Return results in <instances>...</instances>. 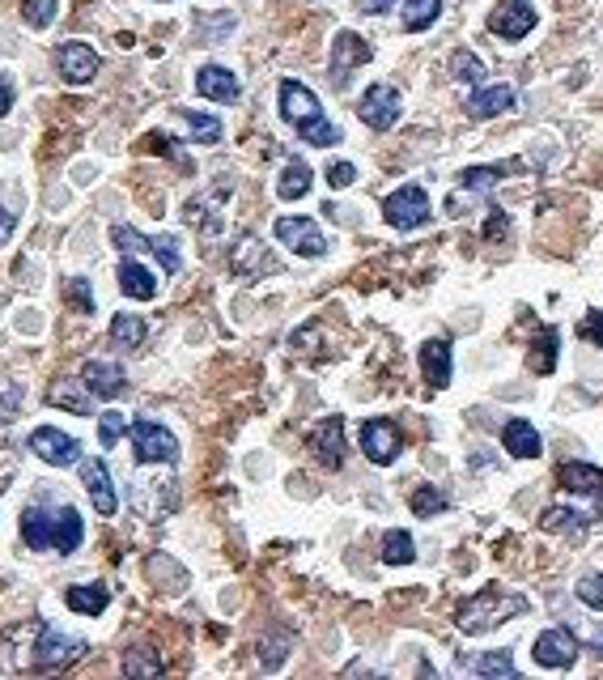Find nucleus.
<instances>
[{"label": "nucleus", "mask_w": 603, "mask_h": 680, "mask_svg": "<svg viewBox=\"0 0 603 680\" xmlns=\"http://www.w3.org/2000/svg\"><path fill=\"white\" fill-rule=\"evenodd\" d=\"M81 655H86V643L64 638L47 621H18L0 643V664L9 672H60Z\"/></svg>", "instance_id": "obj_1"}, {"label": "nucleus", "mask_w": 603, "mask_h": 680, "mask_svg": "<svg viewBox=\"0 0 603 680\" xmlns=\"http://www.w3.org/2000/svg\"><path fill=\"white\" fill-rule=\"evenodd\" d=\"M527 613V600L523 595H514V591H502V587H484L477 591L472 600H464L459 604V629L464 634H489L493 625H502V621H514V616Z\"/></svg>", "instance_id": "obj_2"}, {"label": "nucleus", "mask_w": 603, "mask_h": 680, "mask_svg": "<svg viewBox=\"0 0 603 680\" xmlns=\"http://www.w3.org/2000/svg\"><path fill=\"white\" fill-rule=\"evenodd\" d=\"M127 502L141 519H166L179 506V481L175 477H136L127 489Z\"/></svg>", "instance_id": "obj_3"}, {"label": "nucleus", "mask_w": 603, "mask_h": 680, "mask_svg": "<svg viewBox=\"0 0 603 680\" xmlns=\"http://www.w3.org/2000/svg\"><path fill=\"white\" fill-rule=\"evenodd\" d=\"M127 434H132V452L141 464H175L179 459V438L158 422H132L127 425Z\"/></svg>", "instance_id": "obj_4"}, {"label": "nucleus", "mask_w": 603, "mask_h": 680, "mask_svg": "<svg viewBox=\"0 0 603 680\" xmlns=\"http://www.w3.org/2000/svg\"><path fill=\"white\" fill-rule=\"evenodd\" d=\"M382 218H387V226H395V230L425 226V222H429V196H425V188L404 183L400 192H391L382 200Z\"/></svg>", "instance_id": "obj_5"}, {"label": "nucleus", "mask_w": 603, "mask_h": 680, "mask_svg": "<svg viewBox=\"0 0 603 680\" xmlns=\"http://www.w3.org/2000/svg\"><path fill=\"white\" fill-rule=\"evenodd\" d=\"M361 452L370 464H379V468H391L400 452H404V434H400V425L387 422V417H375V422L361 425Z\"/></svg>", "instance_id": "obj_6"}, {"label": "nucleus", "mask_w": 603, "mask_h": 680, "mask_svg": "<svg viewBox=\"0 0 603 680\" xmlns=\"http://www.w3.org/2000/svg\"><path fill=\"white\" fill-rule=\"evenodd\" d=\"M400 111H404V102H400V90L395 86H370L361 102H357V115H361V124L375 132H387L395 129V120H400Z\"/></svg>", "instance_id": "obj_7"}, {"label": "nucleus", "mask_w": 603, "mask_h": 680, "mask_svg": "<svg viewBox=\"0 0 603 680\" xmlns=\"http://www.w3.org/2000/svg\"><path fill=\"white\" fill-rule=\"evenodd\" d=\"M532 26H536V9L527 0H498L493 13H489V31L498 34V38H506V43L527 38Z\"/></svg>", "instance_id": "obj_8"}, {"label": "nucleus", "mask_w": 603, "mask_h": 680, "mask_svg": "<svg viewBox=\"0 0 603 680\" xmlns=\"http://www.w3.org/2000/svg\"><path fill=\"white\" fill-rule=\"evenodd\" d=\"M375 52H370V43L361 38V34L353 31H340L336 38H332V65H327V77H332V86L340 90L345 81H349V73L357 65H366Z\"/></svg>", "instance_id": "obj_9"}, {"label": "nucleus", "mask_w": 603, "mask_h": 680, "mask_svg": "<svg viewBox=\"0 0 603 680\" xmlns=\"http://www.w3.org/2000/svg\"><path fill=\"white\" fill-rule=\"evenodd\" d=\"M31 452L43 459V464H52V468H68V464H81V443L77 438H68L64 430L56 425H38L31 434Z\"/></svg>", "instance_id": "obj_10"}, {"label": "nucleus", "mask_w": 603, "mask_h": 680, "mask_svg": "<svg viewBox=\"0 0 603 680\" xmlns=\"http://www.w3.org/2000/svg\"><path fill=\"white\" fill-rule=\"evenodd\" d=\"M56 68H60L64 81H72V86H86V81H94L102 60H98V52L90 43H77V38H68L56 47Z\"/></svg>", "instance_id": "obj_11"}, {"label": "nucleus", "mask_w": 603, "mask_h": 680, "mask_svg": "<svg viewBox=\"0 0 603 680\" xmlns=\"http://www.w3.org/2000/svg\"><path fill=\"white\" fill-rule=\"evenodd\" d=\"M277 238L286 243L289 252H298V256H323L327 252V238H323V230L311 222V218H277Z\"/></svg>", "instance_id": "obj_12"}, {"label": "nucleus", "mask_w": 603, "mask_h": 680, "mask_svg": "<svg viewBox=\"0 0 603 680\" xmlns=\"http://www.w3.org/2000/svg\"><path fill=\"white\" fill-rule=\"evenodd\" d=\"M311 455H315L323 468H340L345 464V417H323V422L311 430Z\"/></svg>", "instance_id": "obj_13"}, {"label": "nucleus", "mask_w": 603, "mask_h": 680, "mask_svg": "<svg viewBox=\"0 0 603 680\" xmlns=\"http://www.w3.org/2000/svg\"><path fill=\"white\" fill-rule=\"evenodd\" d=\"M230 268H234V277H243V281H259L264 272H277L281 264L264 252V243H259V238L243 234V238L234 243V252H230Z\"/></svg>", "instance_id": "obj_14"}, {"label": "nucleus", "mask_w": 603, "mask_h": 680, "mask_svg": "<svg viewBox=\"0 0 603 680\" xmlns=\"http://www.w3.org/2000/svg\"><path fill=\"white\" fill-rule=\"evenodd\" d=\"M277 98H281V120L293 124V129H302V124H311V120L323 115L315 90H306V86H302V81H293V77L281 81V94Z\"/></svg>", "instance_id": "obj_15"}, {"label": "nucleus", "mask_w": 603, "mask_h": 680, "mask_svg": "<svg viewBox=\"0 0 603 680\" xmlns=\"http://www.w3.org/2000/svg\"><path fill=\"white\" fill-rule=\"evenodd\" d=\"M536 664L540 668H552V672H561V668H573L578 664V643H573L570 629H544L540 638H536Z\"/></svg>", "instance_id": "obj_16"}, {"label": "nucleus", "mask_w": 603, "mask_h": 680, "mask_svg": "<svg viewBox=\"0 0 603 680\" xmlns=\"http://www.w3.org/2000/svg\"><path fill=\"white\" fill-rule=\"evenodd\" d=\"M81 481L90 489V502H94L98 515H115L120 511V498H115V486H111V468L107 459H81Z\"/></svg>", "instance_id": "obj_17"}, {"label": "nucleus", "mask_w": 603, "mask_h": 680, "mask_svg": "<svg viewBox=\"0 0 603 680\" xmlns=\"http://www.w3.org/2000/svg\"><path fill=\"white\" fill-rule=\"evenodd\" d=\"M81 379H86V391L98 395V400H120L127 388L124 370H120L115 361H102V357H94V361L81 366Z\"/></svg>", "instance_id": "obj_18"}, {"label": "nucleus", "mask_w": 603, "mask_h": 680, "mask_svg": "<svg viewBox=\"0 0 603 680\" xmlns=\"http://www.w3.org/2000/svg\"><path fill=\"white\" fill-rule=\"evenodd\" d=\"M514 102H518L514 86H477L472 98H468V115L472 120H493V115L514 111Z\"/></svg>", "instance_id": "obj_19"}, {"label": "nucleus", "mask_w": 603, "mask_h": 680, "mask_svg": "<svg viewBox=\"0 0 603 680\" xmlns=\"http://www.w3.org/2000/svg\"><path fill=\"white\" fill-rule=\"evenodd\" d=\"M196 94L200 98H213V102H234V98L243 94V86H238V77L222 65H204L196 73Z\"/></svg>", "instance_id": "obj_20"}, {"label": "nucleus", "mask_w": 603, "mask_h": 680, "mask_svg": "<svg viewBox=\"0 0 603 680\" xmlns=\"http://www.w3.org/2000/svg\"><path fill=\"white\" fill-rule=\"evenodd\" d=\"M514 170H523V158H510V163H493V166H468L464 179H459V192H468V196L489 192V188H498L502 179H510Z\"/></svg>", "instance_id": "obj_21"}, {"label": "nucleus", "mask_w": 603, "mask_h": 680, "mask_svg": "<svg viewBox=\"0 0 603 680\" xmlns=\"http://www.w3.org/2000/svg\"><path fill=\"white\" fill-rule=\"evenodd\" d=\"M502 447H506L514 459H536L544 452V438L540 430L532 422H523V417H510L506 430H502Z\"/></svg>", "instance_id": "obj_22"}, {"label": "nucleus", "mask_w": 603, "mask_h": 680, "mask_svg": "<svg viewBox=\"0 0 603 680\" xmlns=\"http://www.w3.org/2000/svg\"><path fill=\"white\" fill-rule=\"evenodd\" d=\"M557 481H561V489H570V493H591L603 506V468H595V464H561L557 468Z\"/></svg>", "instance_id": "obj_23"}, {"label": "nucleus", "mask_w": 603, "mask_h": 680, "mask_svg": "<svg viewBox=\"0 0 603 680\" xmlns=\"http://www.w3.org/2000/svg\"><path fill=\"white\" fill-rule=\"evenodd\" d=\"M81 536H86V523H81V515H77L72 506H56V511H52V549L56 553H77Z\"/></svg>", "instance_id": "obj_24"}, {"label": "nucleus", "mask_w": 603, "mask_h": 680, "mask_svg": "<svg viewBox=\"0 0 603 680\" xmlns=\"http://www.w3.org/2000/svg\"><path fill=\"white\" fill-rule=\"evenodd\" d=\"M421 375L429 388H446L450 383V345L446 341H425L421 345Z\"/></svg>", "instance_id": "obj_25"}, {"label": "nucleus", "mask_w": 603, "mask_h": 680, "mask_svg": "<svg viewBox=\"0 0 603 680\" xmlns=\"http://www.w3.org/2000/svg\"><path fill=\"white\" fill-rule=\"evenodd\" d=\"M591 519L600 515H587V511H573V506H548L540 515V527L552 536H582L591 527Z\"/></svg>", "instance_id": "obj_26"}, {"label": "nucleus", "mask_w": 603, "mask_h": 680, "mask_svg": "<svg viewBox=\"0 0 603 680\" xmlns=\"http://www.w3.org/2000/svg\"><path fill=\"white\" fill-rule=\"evenodd\" d=\"M120 290H124L127 298H136V302H149V298L158 293V277H154L145 264L124 259V264H120Z\"/></svg>", "instance_id": "obj_27"}, {"label": "nucleus", "mask_w": 603, "mask_h": 680, "mask_svg": "<svg viewBox=\"0 0 603 680\" xmlns=\"http://www.w3.org/2000/svg\"><path fill=\"white\" fill-rule=\"evenodd\" d=\"M107 600H111L107 583H77V587L64 591V604L81 616H98L102 609H107Z\"/></svg>", "instance_id": "obj_28"}, {"label": "nucleus", "mask_w": 603, "mask_h": 680, "mask_svg": "<svg viewBox=\"0 0 603 680\" xmlns=\"http://www.w3.org/2000/svg\"><path fill=\"white\" fill-rule=\"evenodd\" d=\"M22 540L31 549H52V511L47 506H26L22 511Z\"/></svg>", "instance_id": "obj_29"}, {"label": "nucleus", "mask_w": 603, "mask_h": 680, "mask_svg": "<svg viewBox=\"0 0 603 680\" xmlns=\"http://www.w3.org/2000/svg\"><path fill=\"white\" fill-rule=\"evenodd\" d=\"M145 336H149V324L141 315H132V311H120L111 320V345H120V349H141Z\"/></svg>", "instance_id": "obj_30"}, {"label": "nucleus", "mask_w": 603, "mask_h": 680, "mask_svg": "<svg viewBox=\"0 0 603 680\" xmlns=\"http://www.w3.org/2000/svg\"><path fill=\"white\" fill-rule=\"evenodd\" d=\"M311 183H315L311 166L293 158V163H289L286 170H281V179H277V196H281V200H302V196L311 192Z\"/></svg>", "instance_id": "obj_31"}, {"label": "nucleus", "mask_w": 603, "mask_h": 680, "mask_svg": "<svg viewBox=\"0 0 603 680\" xmlns=\"http://www.w3.org/2000/svg\"><path fill=\"white\" fill-rule=\"evenodd\" d=\"M557 341H561V332H557V327H544L540 336H536L532 357H527L536 375H552V370H557V354H561V345H557Z\"/></svg>", "instance_id": "obj_32"}, {"label": "nucleus", "mask_w": 603, "mask_h": 680, "mask_svg": "<svg viewBox=\"0 0 603 680\" xmlns=\"http://www.w3.org/2000/svg\"><path fill=\"white\" fill-rule=\"evenodd\" d=\"M438 18H443V0H409L404 4V31L409 34L429 31Z\"/></svg>", "instance_id": "obj_33"}, {"label": "nucleus", "mask_w": 603, "mask_h": 680, "mask_svg": "<svg viewBox=\"0 0 603 680\" xmlns=\"http://www.w3.org/2000/svg\"><path fill=\"white\" fill-rule=\"evenodd\" d=\"M179 120L188 124L191 141H200V145H217L222 141V120H213V115H204V111H179Z\"/></svg>", "instance_id": "obj_34"}, {"label": "nucleus", "mask_w": 603, "mask_h": 680, "mask_svg": "<svg viewBox=\"0 0 603 680\" xmlns=\"http://www.w3.org/2000/svg\"><path fill=\"white\" fill-rule=\"evenodd\" d=\"M161 672H166V668H161V659L154 647L124 650V677H161Z\"/></svg>", "instance_id": "obj_35"}, {"label": "nucleus", "mask_w": 603, "mask_h": 680, "mask_svg": "<svg viewBox=\"0 0 603 680\" xmlns=\"http://www.w3.org/2000/svg\"><path fill=\"white\" fill-rule=\"evenodd\" d=\"M413 557H416V549H413V536H409V532L391 527V532L382 536V561H387V566H409Z\"/></svg>", "instance_id": "obj_36"}, {"label": "nucleus", "mask_w": 603, "mask_h": 680, "mask_svg": "<svg viewBox=\"0 0 603 680\" xmlns=\"http://www.w3.org/2000/svg\"><path fill=\"white\" fill-rule=\"evenodd\" d=\"M450 77H455L459 86H472V90H477L480 81H484V65H480V56H472V52L459 47V52L450 56Z\"/></svg>", "instance_id": "obj_37"}, {"label": "nucleus", "mask_w": 603, "mask_h": 680, "mask_svg": "<svg viewBox=\"0 0 603 680\" xmlns=\"http://www.w3.org/2000/svg\"><path fill=\"white\" fill-rule=\"evenodd\" d=\"M298 136H302L306 145H319V149H332V145H340V141H345V136H340V129H336V124H327L323 115H319V120H311V124H302V129H298Z\"/></svg>", "instance_id": "obj_38"}, {"label": "nucleus", "mask_w": 603, "mask_h": 680, "mask_svg": "<svg viewBox=\"0 0 603 680\" xmlns=\"http://www.w3.org/2000/svg\"><path fill=\"white\" fill-rule=\"evenodd\" d=\"M413 515H421V519H434V515H443L446 511V493L443 489H434V486H421V489H413Z\"/></svg>", "instance_id": "obj_39"}, {"label": "nucleus", "mask_w": 603, "mask_h": 680, "mask_svg": "<svg viewBox=\"0 0 603 680\" xmlns=\"http://www.w3.org/2000/svg\"><path fill=\"white\" fill-rule=\"evenodd\" d=\"M22 22L31 31H47L56 22V0H22Z\"/></svg>", "instance_id": "obj_40"}, {"label": "nucleus", "mask_w": 603, "mask_h": 680, "mask_svg": "<svg viewBox=\"0 0 603 680\" xmlns=\"http://www.w3.org/2000/svg\"><path fill=\"white\" fill-rule=\"evenodd\" d=\"M477 677H518V668H514L510 650H489L477 664Z\"/></svg>", "instance_id": "obj_41"}, {"label": "nucleus", "mask_w": 603, "mask_h": 680, "mask_svg": "<svg viewBox=\"0 0 603 680\" xmlns=\"http://www.w3.org/2000/svg\"><path fill=\"white\" fill-rule=\"evenodd\" d=\"M47 400H52V404H60V409H68V413H77V417H86V413H90V395H86V391L64 388V383H56Z\"/></svg>", "instance_id": "obj_42"}, {"label": "nucleus", "mask_w": 603, "mask_h": 680, "mask_svg": "<svg viewBox=\"0 0 603 680\" xmlns=\"http://www.w3.org/2000/svg\"><path fill=\"white\" fill-rule=\"evenodd\" d=\"M149 252L161 259V268L166 272H179V264H183V256H179V243L170 238V234H158V238H149Z\"/></svg>", "instance_id": "obj_43"}, {"label": "nucleus", "mask_w": 603, "mask_h": 680, "mask_svg": "<svg viewBox=\"0 0 603 680\" xmlns=\"http://www.w3.org/2000/svg\"><path fill=\"white\" fill-rule=\"evenodd\" d=\"M124 430H127L124 413H102V417H98V438H102V447H115Z\"/></svg>", "instance_id": "obj_44"}, {"label": "nucleus", "mask_w": 603, "mask_h": 680, "mask_svg": "<svg viewBox=\"0 0 603 680\" xmlns=\"http://www.w3.org/2000/svg\"><path fill=\"white\" fill-rule=\"evenodd\" d=\"M578 600H582L587 609L603 613V575H587V579L578 583Z\"/></svg>", "instance_id": "obj_45"}, {"label": "nucleus", "mask_w": 603, "mask_h": 680, "mask_svg": "<svg viewBox=\"0 0 603 680\" xmlns=\"http://www.w3.org/2000/svg\"><path fill=\"white\" fill-rule=\"evenodd\" d=\"M64 293H68V302H77L81 311H94V293H90V281H86V277H72V281L64 286Z\"/></svg>", "instance_id": "obj_46"}, {"label": "nucleus", "mask_w": 603, "mask_h": 680, "mask_svg": "<svg viewBox=\"0 0 603 680\" xmlns=\"http://www.w3.org/2000/svg\"><path fill=\"white\" fill-rule=\"evenodd\" d=\"M353 179H357V166L353 163H332L327 166V183H332V188H349Z\"/></svg>", "instance_id": "obj_47"}, {"label": "nucleus", "mask_w": 603, "mask_h": 680, "mask_svg": "<svg viewBox=\"0 0 603 680\" xmlns=\"http://www.w3.org/2000/svg\"><path fill=\"white\" fill-rule=\"evenodd\" d=\"M578 332H582L591 345H603V311H591V315L582 320V327H578Z\"/></svg>", "instance_id": "obj_48"}, {"label": "nucleus", "mask_w": 603, "mask_h": 680, "mask_svg": "<svg viewBox=\"0 0 603 680\" xmlns=\"http://www.w3.org/2000/svg\"><path fill=\"white\" fill-rule=\"evenodd\" d=\"M506 230H510V218L502 213V209H493V218H489L484 234H489V238H498V234H506Z\"/></svg>", "instance_id": "obj_49"}, {"label": "nucleus", "mask_w": 603, "mask_h": 680, "mask_svg": "<svg viewBox=\"0 0 603 680\" xmlns=\"http://www.w3.org/2000/svg\"><path fill=\"white\" fill-rule=\"evenodd\" d=\"M391 4H395V0H357V9H361V13H387Z\"/></svg>", "instance_id": "obj_50"}, {"label": "nucleus", "mask_w": 603, "mask_h": 680, "mask_svg": "<svg viewBox=\"0 0 603 680\" xmlns=\"http://www.w3.org/2000/svg\"><path fill=\"white\" fill-rule=\"evenodd\" d=\"M9 234H13V213H9V209H0V247L9 243Z\"/></svg>", "instance_id": "obj_51"}, {"label": "nucleus", "mask_w": 603, "mask_h": 680, "mask_svg": "<svg viewBox=\"0 0 603 680\" xmlns=\"http://www.w3.org/2000/svg\"><path fill=\"white\" fill-rule=\"evenodd\" d=\"M587 643H591V650H595V655L603 659V625H595V629L587 634Z\"/></svg>", "instance_id": "obj_52"}, {"label": "nucleus", "mask_w": 603, "mask_h": 680, "mask_svg": "<svg viewBox=\"0 0 603 680\" xmlns=\"http://www.w3.org/2000/svg\"><path fill=\"white\" fill-rule=\"evenodd\" d=\"M9 102H13V86H9V81H4V77H0V115H4V111H9Z\"/></svg>", "instance_id": "obj_53"}, {"label": "nucleus", "mask_w": 603, "mask_h": 680, "mask_svg": "<svg viewBox=\"0 0 603 680\" xmlns=\"http://www.w3.org/2000/svg\"><path fill=\"white\" fill-rule=\"evenodd\" d=\"M0 493H4V481H0Z\"/></svg>", "instance_id": "obj_54"}]
</instances>
